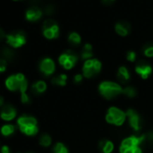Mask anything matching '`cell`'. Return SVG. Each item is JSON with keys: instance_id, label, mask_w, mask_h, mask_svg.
<instances>
[{"instance_id": "1", "label": "cell", "mask_w": 153, "mask_h": 153, "mask_svg": "<svg viewBox=\"0 0 153 153\" xmlns=\"http://www.w3.org/2000/svg\"><path fill=\"white\" fill-rule=\"evenodd\" d=\"M98 92L106 100H114L123 95V88L117 81L104 80L98 85Z\"/></svg>"}, {"instance_id": "2", "label": "cell", "mask_w": 153, "mask_h": 153, "mask_svg": "<svg viewBox=\"0 0 153 153\" xmlns=\"http://www.w3.org/2000/svg\"><path fill=\"white\" fill-rule=\"evenodd\" d=\"M5 85L7 88L10 91H19L21 95L27 93L28 80L26 79L25 76L23 73H16L9 76L6 79Z\"/></svg>"}, {"instance_id": "3", "label": "cell", "mask_w": 153, "mask_h": 153, "mask_svg": "<svg viewBox=\"0 0 153 153\" xmlns=\"http://www.w3.org/2000/svg\"><path fill=\"white\" fill-rule=\"evenodd\" d=\"M17 126L26 136H34L39 131L38 122L35 117L31 115H21L17 119Z\"/></svg>"}, {"instance_id": "4", "label": "cell", "mask_w": 153, "mask_h": 153, "mask_svg": "<svg viewBox=\"0 0 153 153\" xmlns=\"http://www.w3.org/2000/svg\"><path fill=\"white\" fill-rule=\"evenodd\" d=\"M105 120L110 125L121 127L126 122V112L115 105L110 106L106 110Z\"/></svg>"}, {"instance_id": "5", "label": "cell", "mask_w": 153, "mask_h": 153, "mask_svg": "<svg viewBox=\"0 0 153 153\" xmlns=\"http://www.w3.org/2000/svg\"><path fill=\"white\" fill-rule=\"evenodd\" d=\"M102 70V62L96 58L88 59L83 62L81 68V73L85 79H94Z\"/></svg>"}, {"instance_id": "6", "label": "cell", "mask_w": 153, "mask_h": 153, "mask_svg": "<svg viewBox=\"0 0 153 153\" xmlns=\"http://www.w3.org/2000/svg\"><path fill=\"white\" fill-rule=\"evenodd\" d=\"M79 56L72 50H68L61 53L58 58L59 66L65 70H71L75 68L79 60Z\"/></svg>"}, {"instance_id": "7", "label": "cell", "mask_w": 153, "mask_h": 153, "mask_svg": "<svg viewBox=\"0 0 153 153\" xmlns=\"http://www.w3.org/2000/svg\"><path fill=\"white\" fill-rule=\"evenodd\" d=\"M126 112V122L128 123L131 129L136 133L139 134L142 129V119L140 114L133 108L127 109Z\"/></svg>"}, {"instance_id": "8", "label": "cell", "mask_w": 153, "mask_h": 153, "mask_svg": "<svg viewBox=\"0 0 153 153\" xmlns=\"http://www.w3.org/2000/svg\"><path fill=\"white\" fill-rule=\"evenodd\" d=\"M42 34L48 40L57 39L59 35V27L53 19H47L42 25Z\"/></svg>"}, {"instance_id": "9", "label": "cell", "mask_w": 153, "mask_h": 153, "mask_svg": "<svg viewBox=\"0 0 153 153\" xmlns=\"http://www.w3.org/2000/svg\"><path fill=\"white\" fill-rule=\"evenodd\" d=\"M7 43L15 49L24 46L26 42V35L22 31H16L7 35Z\"/></svg>"}, {"instance_id": "10", "label": "cell", "mask_w": 153, "mask_h": 153, "mask_svg": "<svg viewBox=\"0 0 153 153\" xmlns=\"http://www.w3.org/2000/svg\"><path fill=\"white\" fill-rule=\"evenodd\" d=\"M134 71L138 76H140V79L145 80L150 76V75L153 72V68L148 61L140 59L136 62L134 67Z\"/></svg>"}, {"instance_id": "11", "label": "cell", "mask_w": 153, "mask_h": 153, "mask_svg": "<svg viewBox=\"0 0 153 153\" xmlns=\"http://www.w3.org/2000/svg\"><path fill=\"white\" fill-rule=\"evenodd\" d=\"M39 70L45 76H52L56 71V64L51 58H43L39 63Z\"/></svg>"}, {"instance_id": "12", "label": "cell", "mask_w": 153, "mask_h": 153, "mask_svg": "<svg viewBox=\"0 0 153 153\" xmlns=\"http://www.w3.org/2000/svg\"><path fill=\"white\" fill-rule=\"evenodd\" d=\"M131 72H130V69L123 65V66H120L117 70H116V79H117V82L119 84H121L122 86L123 85H125L127 86L131 80Z\"/></svg>"}, {"instance_id": "13", "label": "cell", "mask_w": 153, "mask_h": 153, "mask_svg": "<svg viewBox=\"0 0 153 153\" xmlns=\"http://www.w3.org/2000/svg\"><path fill=\"white\" fill-rule=\"evenodd\" d=\"M17 115L16 109L11 105H5L0 110V117L5 122H10L14 120Z\"/></svg>"}, {"instance_id": "14", "label": "cell", "mask_w": 153, "mask_h": 153, "mask_svg": "<svg viewBox=\"0 0 153 153\" xmlns=\"http://www.w3.org/2000/svg\"><path fill=\"white\" fill-rule=\"evenodd\" d=\"M97 148L101 153H113L115 149V146L111 140L102 139L99 140Z\"/></svg>"}, {"instance_id": "15", "label": "cell", "mask_w": 153, "mask_h": 153, "mask_svg": "<svg viewBox=\"0 0 153 153\" xmlns=\"http://www.w3.org/2000/svg\"><path fill=\"white\" fill-rule=\"evenodd\" d=\"M42 16V11L37 7H30L25 13V17L30 22H36L39 19H41Z\"/></svg>"}, {"instance_id": "16", "label": "cell", "mask_w": 153, "mask_h": 153, "mask_svg": "<svg viewBox=\"0 0 153 153\" xmlns=\"http://www.w3.org/2000/svg\"><path fill=\"white\" fill-rule=\"evenodd\" d=\"M114 30L118 35H120L122 37H125L131 32V25L127 22L121 21V22L116 23V25L114 26Z\"/></svg>"}, {"instance_id": "17", "label": "cell", "mask_w": 153, "mask_h": 153, "mask_svg": "<svg viewBox=\"0 0 153 153\" xmlns=\"http://www.w3.org/2000/svg\"><path fill=\"white\" fill-rule=\"evenodd\" d=\"M47 90V84L43 80L35 81L31 86V92L35 96H40Z\"/></svg>"}, {"instance_id": "18", "label": "cell", "mask_w": 153, "mask_h": 153, "mask_svg": "<svg viewBox=\"0 0 153 153\" xmlns=\"http://www.w3.org/2000/svg\"><path fill=\"white\" fill-rule=\"evenodd\" d=\"M80 59L83 61H86L88 59H93L94 58V52H93V46L90 43H85L84 46L82 47L80 55Z\"/></svg>"}, {"instance_id": "19", "label": "cell", "mask_w": 153, "mask_h": 153, "mask_svg": "<svg viewBox=\"0 0 153 153\" xmlns=\"http://www.w3.org/2000/svg\"><path fill=\"white\" fill-rule=\"evenodd\" d=\"M51 83L57 87H65L68 83V76L64 73L58 74L51 79Z\"/></svg>"}, {"instance_id": "20", "label": "cell", "mask_w": 153, "mask_h": 153, "mask_svg": "<svg viewBox=\"0 0 153 153\" xmlns=\"http://www.w3.org/2000/svg\"><path fill=\"white\" fill-rule=\"evenodd\" d=\"M68 42H69L70 45L72 46H79L81 42H82V39H81V36L76 32H72L68 34Z\"/></svg>"}, {"instance_id": "21", "label": "cell", "mask_w": 153, "mask_h": 153, "mask_svg": "<svg viewBox=\"0 0 153 153\" xmlns=\"http://www.w3.org/2000/svg\"><path fill=\"white\" fill-rule=\"evenodd\" d=\"M39 144L43 148H49L52 144V138L48 133H42L39 138Z\"/></svg>"}, {"instance_id": "22", "label": "cell", "mask_w": 153, "mask_h": 153, "mask_svg": "<svg viewBox=\"0 0 153 153\" xmlns=\"http://www.w3.org/2000/svg\"><path fill=\"white\" fill-rule=\"evenodd\" d=\"M0 132L4 137H9L16 132V127L13 124H4L0 129Z\"/></svg>"}, {"instance_id": "23", "label": "cell", "mask_w": 153, "mask_h": 153, "mask_svg": "<svg viewBox=\"0 0 153 153\" xmlns=\"http://www.w3.org/2000/svg\"><path fill=\"white\" fill-rule=\"evenodd\" d=\"M123 95L127 98H134L137 96V89L133 86L127 85V86L123 87Z\"/></svg>"}, {"instance_id": "24", "label": "cell", "mask_w": 153, "mask_h": 153, "mask_svg": "<svg viewBox=\"0 0 153 153\" xmlns=\"http://www.w3.org/2000/svg\"><path fill=\"white\" fill-rule=\"evenodd\" d=\"M52 153H69V149L63 142L59 141L53 145Z\"/></svg>"}, {"instance_id": "25", "label": "cell", "mask_w": 153, "mask_h": 153, "mask_svg": "<svg viewBox=\"0 0 153 153\" xmlns=\"http://www.w3.org/2000/svg\"><path fill=\"white\" fill-rule=\"evenodd\" d=\"M119 153H143V147L134 146L129 148H119Z\"/></svg>"}, {"instance_id": "26", "label": "cell", "mask_w": 153, "mask_h": 153, "mask_svg": "<svg viewBox=\"0 0 153 153\" xmlns=\"http://www.w3.org/2000/svg\"><path fill=\"white\" fill-rule=\"evenodd\" d=\"M142 53L146 58H149V59L153 58V44L152 43L146 44L142 50Z\"/></svg>"}, {"instance_id": "27", "label": "cell", "mask_w": 153, "mask_h": 153, "mask_svg": "<svg viewBox=\"0 0 153 153\" xmlns=\"http://www.w3.org/2000/svg\"><path fill=\"white\" fill-rule=\"evenodd\" d=\"M84 76L82 75V73H76L73 76V79H72V81L74 84L76 85H80L83 80H84Z\"/></svg>"}, {"instance_id": "28", "label": "cell", "mask_w": 153, "mask_h": 153, "mask_svg": "<svg viewBox=\"0 0 153 153\" xmlns=\"http://www.w3.org/2000/svg\"><path fill=\"white\" fill-rule=\"evenodd\" d=\"M126 59L129 62H135L137 60V54L134 51H128L126 52Z\"/></svg>"}, {"instance_id": "29", "label": "cell", "mask_w": 153, "mask_h": 153, "mask_svg": "<svg viewBox=\"0 0 153 153\" xmlns=\"http://www.w3.org/2000/svg\"><path fill=\"white\" fill-rule=\"evenodd\" d=\"M2 55H3V59H5L7 61L8 59H12V58L14 57V52L10 49H7L6 48V49L3 50Z\"/></svg>"}, {"instance_id": "30", "label": "cell", "mask_w": 153, "mask_h": 153, "mask_svg": "<svg viewBox=\"0 0 153 153\" xmlns=\"http://www.w3.org/2000/svg\"><path fill=\"white\" fill-rule=\"evenodd\" d=\"M7 61L3 59V58H0V73H3L7 70Z\"/></svg>"}, {"instance_id": "31", "label": "cell", "mask_w": 153, "mask_h": 153, "mask_svg": "<svg viewBox=\"0 0 153 153\" xmlns=\"http://www.w3.org/2000/svg\"><path fill=\"white\" fill-rule=\"evenodd\" d=\"M21 101H22L23 104L28 105L31 102V98H30V97H29V95L27 93H25V94L21 95Z\"/></svg>"}, {"instance_id": "32", "label": "cell", "mask_w": 153, "mask_h": 153, "mask_svg": "<svg viewBox=\"0 0 153 153\" xmlns=\"http://www.w3.org/2000/svg\"><path fill=\"white\" fill-rule=\"evenodd\" d=\"M0 152L1 153H11V150L7 145H3L1 147V149H0Z\"/></svg>"}, {"instance_id": "33", "label": "cell", "mask_w": 153, "mask_h": 153, "mask_svg": "<svg viewBox=\"0 0 153 153\" xmlns=\"http://www.w3.org/2000/svg\"><path fill=\"white\" fill-rule=\"evenodd\" d=\"M7 34H6L5 32H4L1 28H0V42H2V41L6 40V39H7Z\"/></svg>"}, {"instance_id": "34", "label": "cell", "mask_w": 153, "mask_h": 153, "mask_svg": "<svg viewBox=\"0 0 153 153\" xmlns=\"http://www.w3.org/2000/svg\"><path fill=\"white\" fill-rule=\"evenodd\" d=\"M102 1L105 3V4H110V3H113L115 0H102Z\"/></svg>"}, {"instance_id": "35", "label": "cell", "mask_w": 153, "mask_h": 153, "mask_svg": "<svg viewBox=\"0 0 153 153\" xmlns=\"http://www.w3.org/2000/svg\"><path fill=\"white\" fill-rule=\"evenodd\" d=\"M27 153H33V152H27Z\"/></svg>"}, {"instance_id": "36", "label": "cell", "mask_w": 153, "mask_h": 153, "mask_svg": "<svg viewBox=\"0 0 153 153\" xmlns=\"http://www.w3.org/2000/svg\"><path fill=\"white\" fill-rule=\"evenodd\" d=\"M15 1H17V0H15Z\"/></svg>"}]
</instances>
